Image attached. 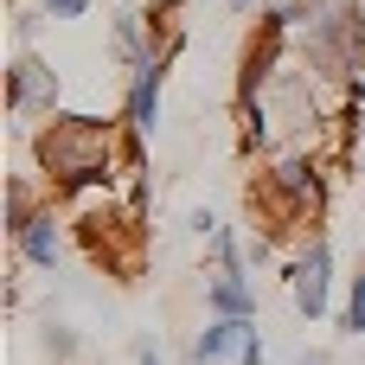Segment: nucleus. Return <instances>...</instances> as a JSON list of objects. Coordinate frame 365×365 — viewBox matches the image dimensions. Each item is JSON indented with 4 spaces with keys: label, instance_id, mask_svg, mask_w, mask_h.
Listing matches in <instances>:
<instances>
[{
    "label": "nucleus",
    "instance_id": "obj_1",
    "mask_svg": "<svg viewBox=\"0 0 365 365\" xmlns=\"http://www.w3.org/2000/svg\"><path fill=\"white\" fill-rule=\"evenodd\" d=\"M276 19L295 38L302 71L314 77L327 109L359 103V71H365V0H282Z\"/></svg>",
    "mask_w": 365,
    "mask_h": 365
},
{
    "label": "nucleus",
    "instance_id": "obj_2",
    "mask_svg": "<svg viewBox=\"0 0 365 365\" xmlns=\"http://www.w3.org/2000/svg\"><path fill=\"white\" fill-rule=\"evenodd\" d=\"M32 160L45 173V192H90V186H109V173L122 160V141H115V122L58 109L32 135Z\"/></svg>",
    "mask_w": 365,
    "mask_h": 365
},
{
    "label": "nucleus",
    "instance_id": "obj_3",
    "mask_svg": "<svg viewBox=\"0 0 365 365\" xmlns=\"http://www.w3.org/2000/svg\"><path fill=\"white\" fill-rule=\"evenodd\" d=\"M250 218L263 237H289L327 218V167L321 154H269V167L250 180Z\"/></svg>",
    "mask_w": 365,
    "mask_h": 365
},
{
    "label": "nucleus",
    "instance_id": "obj_4",
    "mask_svg": "<svg viewBox=\"0 0 365 365\" xmlns=\"http://www.w3.org/2000/svg\"><path fill=\"white\" fill-rule=\"evenodd\" d=\"M6 115H13V135H26V141L58 115V71L38 51H19L6 64Z\"/></svg>",
    "mask_w": 365,
    "mask_h": 365
},
{
    "label": "nucleus",
    "instance_id": "obj_5",
    "mask_svg": "<svg viewBox=\"0 0 365 365\" xmlns=\"http://www.w3.org/2000/svg\"><path fill=\"white\" fill-rule=\"evenodd\" d=\"M289 295H295L302 321H321L327 314V302H334V244L321 231L289 257Z\"/></svg>",
    "mask_w": 365,
    "mask_h": 365
},
{
    "label": "nucleus",
    "instance_id": "obj_6",
    "mask_svg": "<svg viewBox=\"0 0 365 365\" xmlns=\"http://www.w3.org/2000/svg\"><path fill=\"white\" fill-rule=\"evenodd\" d=\"M167 71H173L167 58H154V64L128 71V103H122V122H128V135H135V141L160 128V90H167Z\"/></svg>",
    "mask_w": 365,
    "mask_h": 365
},
{
    "label": "nucleus",
    "instance_id": "obj_7",
    "mask_svg": "<svg viewBox=\"0 0 365 365\" xmlns=\"http://www.w3.org/2000/svg\"><path fill=\"white\" fill-rule=\"evenodd\" d=\"M13 257H19L26 269H58V257H64V218H58L51 205H38V212L13 231Z\"/></svg>",
    "mask_w": 365,
    "mask_h": 365
},
{
    "label": "nucleus",
    "instance_id": "obj_8",
    "mask_svg": "<svg viewBox=\"0 0 365 365\" xmlns=\"http://www.w3.org/2000/svg\"><path fill=\"white\" fill-rule=\"evenodd\" d=\"M257 340V321H231V314H212V327L192 334L186 359L192 365H218V359H244V346Z\"/></svg>",
    "mask_w": 365,
    "mask_h": 365
},
{
    "label": "nucleus",
    "instance_id": "obj_9",
    "mask_svg": "<svg viewBox=\"0 0 365 365\" xmlns=\"http://www.w3.org/2000/svg\"><path fill=\"white\" fill-rule=\"evenodd\" d=\"M109 51L122 71H141L154 64V32H148V13H115L109 19Z\"/></svg>",
    "mask_w": 365,
    "mask_h": 365
},
{
    "label": "nucleus",
    "instance_id": "obj_10",
    "mask_svg": "<svg viewBox=\"0 0 365 365\" xmlns=\"http://www.w3.org/2000/svg\"><path fill=\"white\" fill-rule=\"evenodd\" d=\"M205 314L257 321V289L244 282V269H212V282H205Z\"/></svg>",
    "mask_w": 365,
    "mask_h": 365
},
{
    "label": "nucleus",
    "instance_id": "obj_11",
    "mask_svg": "<svg viewBox=\"0 0 365 365\" xmlns=\"http://www.w3.org/2000/svg\"><path fill=\"white\" fill-rule=\"evenodd\" d=\"M205 250H212V269H244V263H250V244H244L231 225H218V231L205 237Z\"/></svg>",
    "mask_w": 365,
    "mask_h": 365
},
{
    "label": "nucleus",
    "instance_id": "obj_12",
    "mask_svg": "<svg viewBox=\"0 0 365 365\" xmlns=\"http://www.w3.org/2000/svg\"><path fill=\"white\" fill-rule=\"evenodd\" d=\"M38 340H45V359H51V365H71L77 353H83V340H77V327H71V321H45V334H38Z\"/></svg>",
    "mask_w": 365,
    "mask_h": 365
},
{
    "label": "nucleus",
    "instance_id": "obj_13",
    "mask_svg": "<svg viewBox=\"0 0 365 365\" xmlns=\"http://www.w3.org/2000/svg\"><path fill=\"white\" fill-rule=\"evenodd\" d=\"M38 205H51V199H38L26 180H13V186H6V237H13V231H19V225H26Z\"/></svg>",
    "mask_w": 365,
    "mask_h": 365
},
{
    "label": "nucleus",
    "instance_id": "obj_14",
    "mask_svg": "<svg viewBox=\"0 0 365 365\" xmlns=\"http://www.w3.org/2000/svg\"><path fill=\"white\" fill-rule=\"evenodd\" d=\"M346 334H365V263L353 276V295H346Z\"/></svg>",
    "mask_w": 365,
    "mask_h": 365
},
{
    "label": "nucleus",
    "instance_id": "obj_15",
    "mask_svg": "<svg viewBox=\"0 0 365 365\" xmlns=\"http://www.w3.org/2000/svg\"><path fill=\"white\" fill-rule=\"evenodd\" d=\"M32 32H38V13H13V38H19V51H32Z\"/></svg>",
    "mask_w": 365,
    "mask_h": 365
},
{
    "label": "nucleus",
    "instance_id": "obj_16",
    "mask_svg": "<svg viewBox=\"0 0 365 365\" xmlns=\"http://www.w3.org/2000/svg\"><path fill=\"white\" fill-rule=\"evenodd\" d=\"M38 6H45L51 19H83V13H90V0H38Z\"/></svg>",
    "mask_w": 365,
    "mask_h": 365
},
{
    "label": "nucleus",
    "instance_id": "obj_17",
    "mask_svg": "<svg viewBox=\"0 0 365 365\" xmlns=\"http://www.w3.org/2000/svg\"><path fill=\"white\" fill-rule=\"evenodd\" d=\"M135 365H167V359H160V346H154V340H141V346H135Z\"/></svg>",
    "mask_w": 365,
    "mask_h": 365
},
{
    "label": "nucleus",
    "instance_id": "obj_18",
    "mask_svg": "<svg viewBox=\"0 0 365 365\" xmlns=\"http://www.w3.org/2000/svg\"><path fill=\"white\" fill-rule=\"evenodd\" d=\"M302 365H334V359H327V353H321V346H314V353H302Z\"/></svg>",
    "mask_w": 365,
    "mask_h": 365
},
{
    "label": "nucleus",
    "instance_id": "obj_19",
    "mask_svg": "<svg viewBox=\"0 0 365 365\" xmlns=\"http://www.w3.org/2000/svg\"><path fill=\"white\" fill-rule=\"evenodd\" d=\"M225 6H231V13H250V6H257V0H225Z\"/></svg>",
    "mask_w": 365,
    "mask_h": 365
}]
</instances>
